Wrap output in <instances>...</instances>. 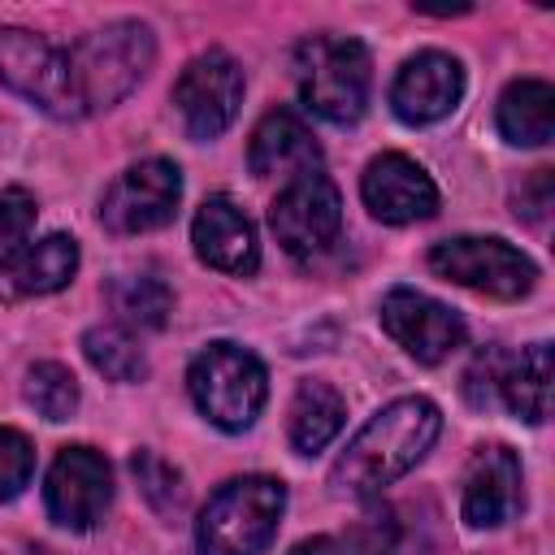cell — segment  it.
Segmentation results:
<instances>
[{
	"instance_id": "3",
	"label": "cell",
	"mask_w": 555,
	"mask_h": 555,
	"mask_svg": "<svg viewBox=\"0 0 555 555\" xmlns=\"http://www.w3.org/2000/svg\"><path fill=\"white\" fill-rule=\"evenodd\" d=\"M65 56H69L78 108L95 113V108H108L139 87V78L152 69L156 39L143 22H113L87 39H78Z\"/></svg>"
},
{
	"instance_id": "8",
	"label": "cell",
	"mask_w": 555,
	"mask_h": 555,
	"mask_svg": "<svg viewBox=\"0 0 555 555\" xmlns=\"http://www.w3.org/2000/svg\"><path fill=\"white\" fill-rule=\"evenodd\" d=\"M0 82L52 117H82L69 56L30 30H0Z\"/></svg>"
},
{
	"instance_id": "24",
	"label": "cell",
	"mask_w": 555,
	"mask_h": 555,
	"mask_svg": "<svg viewBox=\"0 0 555 555\" xmlns=\"http://www.w3.org/2000/svg\"><path fill=\"white\" fill-rule=\"evenodd\" d=\"M26 403L43 416V421H69L78 412V382L65 364L43 360L26 373Z\"/></svg>"
},
{
	"instance_id": "22",
	"label": "cell",
	"mask_w": 555,
	"mask_h": 555,
	"mask_svg": "<svg viewBox=\"0 0 555 555\" xmlns=\"http://www.w3.org/2000/svg\"><path fill=\"white\" fill-rule=\"evenodd\" d=\"M108 304L113 312L134 325V330H160L169 321V308H173V295L160 278L152 273H126V278H113L108 282Z\"/></svg>"
},
{
	"instance_id": "30",
	"label": "cell",
	"mask_w": 555,
	"mask_h": 555,
	"mask_svg": "<svg viewBox=\"0 0 555 555\" xmlns=\"http://www.w3.org/2000/svg\"><path fill=\"white\" fill-rule=\"evenodd\" d=\"M291 555H356V551H351L347 542H338V538H325V533H321V538H304Z\"/></svg>"
},
{
	"instance_id": "16",
	"label": "cell",
	"mask_w": 555,
	"mask_h": 555,
	"mask_svg": "<svg viewBox=\"0 0 555 555\" xmlns=\"http://www.w3.org/2000/svg\"><path fill=\"white\" fill-rule=\"evenodd\" d=\"M191 243L199 251L204 264L221 269V273H251L260 264V247H256V230L247 221L243 208H234V199L212 195L199 204L195 221H191Z\"/></svg>"
},
{
	"instance_id": "20",
	"label": "cell",
	"mask_w": 555,
	"mask_h": 555,
	"mask_svg": "<svg viewBox=\"0 0 555 555\" xmlns=\"http://www.w3.org/2000/svg\"><path fill=\"white\" fill-rule=\"evenodd\" d=\"M499 390L520 421L542 425L551 416V343H533L516 360H507L499 373Z\"/></svg>"
},
{
	"instance_id": "2",
	"label": "cell",
	"mask_w": 555,
	"mask_h": 555,
	"mask_svg": "<svg viewBox=\"0 0 555 555\" xmlns=\"http://www.w3.org/2000/svg\"><path fill=\"white\" fill-rule=\"evenodd\" d=\"M286 512V486L278 477L225 481L195 525L199 555H264Z\"/></svg>"
},
{
	"instance_id": "18",
	"label": "cell",
	"mask_w": 555,
	"mask_h": 555,
	"mask_svg": "<svg viewBox=\"0 0 555 555\" xmlns=\"http://www.w3.org/2000/svg\"><path fill=\"white\" fill-rule=\"evenodd\" d=\"M78 273V243L69 234H48L30 243L17 260L0 269V299H35L61 291Z\"/></svg>"
},
{
	"instance_id": "10",
	"label": "cell",
	"mask_w": 555,
	"mask_h": 555,
	"mask_svg": "<svg viewBox=\"0 0 555 555\" xmlns=\"http://www.w3.org/2000/svg\"><path fill=\"white\" fill-rule=\"evenodd\" d=\"M173 104L191 130V139H217L238 104H243V69L230 52L221 48H208L199 52L173 82Z\"/></svg>"
},
{
	"instance_id": "6",
	"label": "cell",
	"mask_w": 555,
	"mask_h": 555,
	"mask_svg": "<svg viewBox=\"0 0 555 555\" xmlns=\"http://www.w3.org/2000/svg\"><path fill=\"white\" fill-rule=\"evenodd\" d=\"M429 269L438 278L460 282V286H468L477 295H490V299H520L538 282L533 260L520 247L503 243V238H447V243H434Z\"/></svg>"
},
{
	"instance_id": "13",
	"label": "cell",
	"mask_w": 555,
	"mask_h": 555,
	"mask_svg": "<svg viewBox=\"0 0 555 555\" xmlns=\"http://www.w3.org/2000/svg\"><path fill=\"white\" fill-rule=\"evenodd\" d=\"M360 195H364L369 212L386 225H408V221H425V217L438 212L434 178L403 152L373 156L364 178H360Z\"/></svg>"
},
{
	"instance_id": "7",
	"label": "cell",
	"mask_w": 555,
	"mask_h": 555,
	"mask_svg": "<svg viewBox=\"0 0 555 555\" xmlns=\"http://www.w3.org/2000/svg\"><path fill=\"white\" fill-rule=\"evenodd\" d=\"M269 225H273L278 243L299 260L325 251L343 230V195H338L334 178L321 169L291 178L269 208Z\"/></svg>"
},
{
	"instance_id": "27",
	"label": "cell",
	"mask_w": 555,
	"mask_h": 555,
	"mask_svg": "<svg viewBox=\"0 0 555 555\" xmlns=\"http://www.w3.org/2000/svg\"><path fill=\"white\" fill-rule=\"evenodd\" d=\"M30 468H35L30 442H26L17 429H4V425H0V503L17 499V494L26 490Z\"/></svg>"
},
{
	"instance_id": "9",
	"label": "cell",
	"mask_w": 555,
	"mask_h": 555,
	"mask_svg": "<svg viewBox=\"0 0 555 555\" xmlns=\"http://www.w3.org/2000/svg\"><path fill=\"white\" fill-rule=\"evenodd\" d=\"M182 199V173L173 160H139L126 173L113 178V186L100 199V221L113 234H147L173 221Z\"/></svg>"
},
{
	"instance_id": "5",
	"label": "cell",
	"mask_w": 555,
	"mask_h": 555,
	"mask_svg": "<svg viewBox=\"0 0 555 555\" xmlns=\"http://www.w3.org/2000/svg\"><path fill=\"white\" fill-rule=\"evenodd\" d=\"M186 386H191V399L195 408L217 425V429H247L260 408H264V395H269V377H264V364L238 347V343H208L191 369H186Z\"/></svg>"
},
{
	"instance_id": "28",
	"label": "cell",
	"mask_w": 555,
	"mask_h": 555,
	"mask_svg": "<svg viewBox=\"0 0 555 555\" xmlns=\"http://www.w3.org/2000/svg\"><path fill=\"white\" fill-rule=\"evenodd\" d=\"M499 373H503V356L499 351H481L477 364L464 373V395H468L473 408H486L490 403V395L499 386Z\"/></svg>"
},
{
	"instance_id": "11",
	"label": "cell",
	"mask_w": 555,
	"mask_h": 555,
	"mask_svg": "<svg viewBox=\"0 0 555 555\" xmlns=\"http://www.w3.org/2000/svg\"><path fill=\"white\" fill-rule=\"evenodd\" d=\"M43 503H48V516L61 529L100 525L108 503H113V468H108V460L95 447H65L48 468Z\"/></svg>"
},
{
	"instance_id": "4",
	"label": "cell",
	"mask_w": 555,
	"mask_h": 555,
	"mask_svg": "<svg viewBox=\"0 0 555 555\" xmlns=\"http://www.w3.org/2000/svg\"><path fill=\"white\" fill-rule=\"evenodd\" d=\"M295 78H299L304 104L317 117H325L334 126H351L364 117L369 87H373L369 48L360 39H343V35H312L299 43Z\"/></svg>"
},
{
	"instance_id": "17",
	"label": "cell",
	"mask_w": 555,
	"mask_h": 555,
	"mask_svg": "<svg viewBox=\"0 0 555 555\" xmlns=\"http://www.w3.org/2000/svg\"><path fill=\"white\" fill-rule=\"evenodd\" d=\"M321 147L317 134L304 126L299 113L291 108H273L260 117V126L251 130V147H247V165L256 178H299L308 169H317Z\"/></svg>"
},
{
	"instance_id": "21",
	"label": "cell",
	"mask_w": 555,
	"mask_h": 555,
	"mask_svg": "<svg viewBox=\"0 0 555 555\" xmlns=\"http://www.w3.org/2000/svg\"><path fill=\"white\" fill-rule=\"evenodd\" d=\"M343 416H347V403L330 382H317V377L299 382L291 399V447L299 455H317L343 429Z\"/></svg>"
},
{
	"instance_id": "26",
	"label": "cell",
	"mask_w": 555,
	"mask_h": 555,
	"mask_svg": "<svg viewBox=\"0 0 555 555\" xmlns=\"http://www.w3.org/2000/svg\"><path fill=\"white\" fill-rule=\"evenodd\" d=\"M130 468H134V477H139V486H143V494L156 512H178L182 507V477H178L173 464H165L152 451H139L130 460Z\"/></svg>"
},
{
	"instance_id": "19",
	"label": "cell",
	"mask_w": 555,
	"mask_h": 555,
	"mask_svg": "<svg viewBox=\"0 0 555 555\" xmlns=\"http://www.w3.org/2000/svg\"><path fill=\"white\" fill-rule=\"evenodd\" d=\"M499 134L516 147H542L555 134V91L542 78H516L499 95Z\"/></svg>"
},
{
	"instance_id": "12",
	"label": "cell",
	"mask_w": 555,
	"mask_h": 555,
	"mask_svg": "<svg viewBox=\"0 0 555 555\" xmlns=\"http://www.w3.org/2000/svg\"><path fill=\"white\" fill-rule=\"evenodd\" d=\"M382 330L421 364H442L455 347H464L460 312H451L447 304H438L421 291H408V286H395L382 299Z\"/></svg>"
},
{
	"instance_id": "15",
	"label": "cell",
	"mask_w": 555,
	"mask_h": 555,
	"mask_svg": "<svg viewBox=\"0 0 555 555\" xmlns=\"http://www.w3.org/2000/svg\"><path fill=\"white\" fill-rule=\"evenodd\" d=\"M460 95H464V69L447 52H416L412 61H403L390 87V104L408 126H429L447 117L460 104Z\"/></svg>"
},
{
	"instance_id": "23",
	"label": "cell",
	"mask_w": 555,
	"mask_h": 555,
	"mask_svg": "<svg viewBox=\"0 0 555 555\" xmlns=\"http://www.w3.org/2000/svg\"><path fill=\"white\" fill-rule=\"evenodd\" d=\"M82 351H87L91 369L104 373L108 382H139L147 373L143 347L121 325H95V330H87L82 334Z\"/></svg>"
},
{
	"instance_id": "25",
	"label": "cell",
	"mask_w": 555,
	"mask_h": 555,
	"mask_svg": "<svg viewBox=\"0 0 555 555\" xmlns=\"http://www.w3.org/2000/svg\"><path fill=\"white\" fill-rule=\"evenodd\" d=\"M35 195L22 186L0 191V269L9 260H17L30 247V230H35Z\"/></svg>"
},
{
	"instance_id": "29",
	"label": "cell",
	"mask_w": 555,
	"mask_h": 555,
	"mask_svg": "<svg viewBox=\"0 0 555 555\" xmlns=\"http://www.w3.org/2000/svg\"><path fill=\"white\" fill-rule=\"evenodd\" d=\"M546 208H551V169H533L529 186H520V195H516V217L542 221Z\"/></svg>"
},
{
	"instance_id": "1",
	"label": "cell",
	"mask_w": 555,
	"mask_h": 555,
	"mask_svg": "<svg viewBox=\"0 0 555 555\" xmlns=\"http://www.w3.org/2000/svg\"><path fill=\"white\" fill-rule=\"evenodd\" d=\"M438 429H442V412L425 395L386 403L334 460V473H330L334 490L373 499L382 486H390L395 477H403L408 468H416L425 460Z\"/></svg>"
},
{
	"instance_id": "14",
	"label": "cell",
	"mask_w": 555,
	"mask_h": 555,
	"mask_svg": "<svg viewBox=\"0 0 555 555\" xmlns=\"http://www.w3.org/2000/svg\"><path fill=\"white\" fill-rule=\"evenodd\" d=\"M520 507V460L512 447L490 442L477 447L464 468V499L460 512L473 529H499Z\"/></svg>"
}]
</instances>
